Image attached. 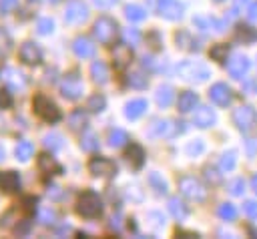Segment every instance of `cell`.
<instances>
[{
    "label": "cell",
    "mask_w": 257,
    "mask_h": 239,
    "mask_svg": "<svg viewBox=\"0 0 257 239\" xmlns=\"http://www.w3.org/2000/svg\"><path fill=\"white\" fill-rule=\"evenodd\" d=\"M32 108H34V112H36L42 121H46V123H56V121L60 118V110H58L56 102H54L50 96L42 94V92L32 98Z\"/></svg>",
    "instance_id": "obj_1"
},
{
    "label": "cell",
    "mask_w": 257,
    "mask_h": 239,
    "mask_svg": "<svg viewBox=\"0 0 257 239\" xmlns=\"http://www.w3.org/2000/svg\"><path fill=\"white\" fill-rule=\"evenodd\" d=\"M76 213L86 217V219H94L102 213V205H100V199L96 193L92 191H86L78 197V203H76Z\"/></svg>",
    "instance_id": "obj_2"
},
{
    "label": "cell",
    "mask_w": 257,
    "mask_h": 239,
    "mask_svg": "<svg viewBox=\"0 0 257 239\" xmlns=\"http://www.w3.org/2000/svg\"><path fill=\"white\" fill-rule=\"evenodd\" d=\"M114 30H116V24L106 16H102L94 22V34L100 42H110L114 36Z\"/></svg>",
    "instance_id": "obj_3"
},
{
    "label": "cell",
    "mask_w": 257,
    "mask_h": 239,
    "mask_svg": "<svg viewBox=\"0 0 257 239\" xmlns=\"http://www.w3.org/2000/svg\"><path fill=\"white\" fill-rule=\"evenodd\" d=\"M18 56H20V60H22L24 64H38V62L42 60L40 48H38L34 42H30V40H26V42L20 46Z\"/></svg>",
    "instance_id": "obj_4"
},
{
    "label": "cell",
    "mask_w": 257,
    "mask_h": 239,
    "mask_svg": "<svg viewBox=\"0 0 257 239\" xmlns=\"http://www.w3.org/2000/svg\"><path fill=\"white\" fill-rule=\"evenodd\" d=\"M60 90H62V94L66 98H78L82 94V82H80V78L76 74H70V76H66L62 80Z\"/></svg>",
    "instance_id": "obj_5"
},
{
    "label": "cell",
    "mask_w": 257,
    "mask_h": 239,
    "mask_svg": "<svg viewBox=\"0 0 257 239\" xmlns=\"http://www.w3.org/2000/svg\"><path fill=\"white\" fill-rule=\"evenodd\" d=\"M88 169H90L92 175H100V177H108V175H112V173L116 171L114 163L108 161V159H102V157L92 159V161L88 163Z\"/></svg>",
    "instance_id": "obj_6"
},
{
    "label": "cell",
    "mask_w": 257,
    "mask_h": 239,
    "mask_svg": "<svg viewBox=\"0 0 257 239\" xmlns=\"http://www.w3.org/2000/svg\"><path fill=\"white\" fill-rule=\"evenodd\" d=\"M86 6L84 4H80V2H72V4H68L66 6V12H64V20L68 22V24H78V22H82L84 18H86Z\"/></svg>",
    "instance_id": "obj_7"
},
{
    "label": "cell",
    "mask_w": 257,
    "mask_h": 239,
    "mask_svg": "<svg viewBox=\"0 0 257 239\" xmlns=\"http://www.w3.org/2000/svg\"><path fill=\"white\" fill-rule=\"evenodd\" d=\"M0 189L6 193L20 189V175L16 171H0Z\"/></svg>",
    "instance_id": "obj_8"
},
{
    "label": "cell",
    "mask_w": 257,
    "mask_h": 239,
    "mask_svg": "<svg viewBox=\"0 0 257 239\" xmlns=\"http://www.w3.org/2000/svg\"><path fill=\"white\" fill-rule=\"evenodd\" d=\"M72 50L76 56H82V58H88L94 54V44H90V40L86 38H76L74 44H72Z\"/></svg>",
    "instance_id": "obj_9"
},
{
    "label": "cell",
    "mask_w": 257,
    "mask_h": 239,
    "mask_svg": "<svg viewBox=\"0 0 257 239\" xmlns=\"http://www.w3.org/2000/svg\"><path fill=\"white\" fill-rule=\"evenodd\" d=\"M38 167H40V171H44V173H60L58 163H56L50 155H46V153H42V155L38 157Z\"/></svg>",
    "instance_id": "obj_10"
},
{
    "label": "cell",
    "mask_w": 257,
    "mask_h": 239,
    "mask_svg": "<svg viewBox=\"0 0 257 239\" xmlns=\"http://www.w3.org/2000/svg\"><path fill=\"white\" fill-rule=\"evenodd\" d=\"M4 80H6L12 88H24V76H22V72H18V70H14V68L4 70Z\"/></svg>",
    "instance_id": "obj_11"
},
{
    "label": "cell",
    "mask_w": 257,
    "mask_h": 239,
    "mask_svg": "<svg viewBox=\"0 0 257 239\" xmlns=\"http://www.w3.org/2000/svg\"><path fill=\"white\" fill-rule=\"evenodd\" d=\"M14 153H16V159H20V161H28V159L32 157V153H34V145H32L30 141H22V143L16 145Z\"/></svg>",
    "instance_id": "obj_12"
},
{
    "label": "cell",
    "mask_w": 257,
    "mask_h": 239,
    "mask_svg": "<svg viewBox=\"0 0 257 239\" xmlns=\"http://www.w3.org/2000/svg\"><path fill=\"white\" fill-rule=\"evenodd\" d=\"M84 123H86V114H84L82 110H74V112L68 116V125H70L72 131H78L80 127H84Z\"/></svg>",
    "instance_id": "obj_13"
},
{
    "label": "cell",
    "mask_w": 257,
    "mask_h": 239,
    "mask_svg": "<svg viewBox=\"0 0 257 239\" xmlns=\"http://www.w3.org/2000/svg\"><path fill=\"white\" fill-rule=\"evenodd\" d=\"M145 106H147L145 100H133V102H128L126 104V116L128 118H137L145 110Z\"/></svg>",
    "instance_id": "obj_14"
},
{
    "label": "cell",
    "mask_w": 257,
    "mask_h": 239,
    "mask_svg": "<svg viewBox=\"0 0 257 239\" xmlns=\"http://www.w3.org/2000/svg\"><path fill=\"white\" fill-rule=\"evenodd\" d=\"M161 10H163L165 16H171V18L181 14V6H177L173 0H163L161 2Z\"/></svg>",
    "instance_id": "obj_15"
},
{
    "label": "cell",
    "mask_w": 257,
    "mask_h": 239,
    "mask_svg": "<svg viewBox=\"0 0 257 239\" xmlns=\"http://www.w3.org/2000/svg\"><path fill=\"white\" fill-rule=\"evenodd\" d=\"M44 145L50 149V151H58L62 147V137L58 133H50L44 137Z\"/></svg>",
    "instance_id": "obj_16"
},
{
    "label": "cell",
    "mask_w": 257,
    "mask_h": 239,
    "mask_svg": "<svg viewBox=\"0 0 257 239\" xmlns=\"http://www.w3.org/2000/svg\"><path fill=\"white\" fill-rule=\"evenodd\" d=\"M126 157H128V161H133L135 167H141V163H143V151H141V147L133 145V147L126 151Z\"/></svg>",
    "instance_id": "obj_17"
},
{
    "label": "cell",
    "mask_w": 257,
    "mask_h": 239,
    "mask_svg": "<svg viewBox=\"0 0 257 239\" xmlns=\"http://www.w3.org/2000/svg\"><path fill=\"white\" fill-rule=\"evenodd\" d=\"M90 70H92V76H94L96 82H104L106 80V68H104L102 62H94Z\"/></svg>",
    "instance_id": "obj_18"
},
{
    "label": "cell",
    "mask_w": 257,
    "mask_h": 239,
    "mask_svg": "<svg viewBox=\"0 0 257 239\" xmlns=\"http://www.w3.org/2000/svg\"><path fill=\"white\" fill-rule=\"evenodd\" d=\"M10 46H12V40H10L8 32H6L4 28H0V56L6 54V52L10 50Z\"/></svg>",
    "instance_id": "obj_19"
},
{
    "label": "cell",
    "mask_w": 257,
    "mask_h": 239,
    "mask_svg": "<svg viewBox=\"0 0 257 239\" xmlns=\"http://www.w3.org/2000/svg\"><path fill=\"white\" fill-rule=\"evenodd\" d=\"M36 28H38L40 34H50L52 28H54V22H52L50 18H40L38 24H36Z\"/></svg>",
    "instance_id": "obj_20"
},
{
    "label": "cell",
    "mask_w": 257,
    "mask_h": 239,
    "mask_svg": "<svg viewBox=\"0 0 257 239\" xmlns=\"http://www.w3.org/2000/svg\"><path fill=\"white\" fill-rule=\"evenodd\" d=\"M86 106H88L90 110H94V112H96V110H102V108H104V98H102L100 94H94V96L88 98V104H86Z\"/></svg>",
    "instance_id": "obj_21"
},
{
    "label": "cell",
    "mask_w": 257,
    "mask_h": 239,
    "mask_svg": "<svg viewBox=\"0 0 257 239\" xmlns=\"http://www.w3.org/2000/svg\"><path fill=\"white\" fill-rule=\"evenodd\" d=\"M193 102H195V96H193L191 92H185V94L179 98V106H181V110H189Z\"/></svg>",
    "instance_id": "obj_22"
},
{
    "label": "cell",
    "mask_w": 257,
    "mask_h": 239,
    "mask_svg": "<svg viewBox=\"0 0 257 239\" xmlns=\"http://www.w3.org/2000/svg\"><path fill=\"white\" fill-rule=\"evenodd\" d=\"M38 219H40L42 223H46V225H48V223H52L54 213L50 211V207H42V209H40V213H38Z\"/></svg>",
    "instance_id": "obj_23"
},
{
    "label": "cell",
    "mask_w": 257,
    "mask_h": 239,
    "mask_svg": "<svg viewBox=\"0 0 257 239\" xmlns=\"http://www.w3.org/2000/svg\"><path fill=\"white\" fill-rule=\"evenodd\" d=\"M126 16H128L131 20H141V18L145 16V12H143L139 6H128V8H126Z\"/></svg>",
    "instance_id": "obj_24"
},
{
    "label": "cell",
    "mask_w": 257,
    "mask_h": 239,
    "mask_svg": "<svg viewBox=\"0 0 257 239\" xmlns=\"http://www.w3.org/2000/svg\"><path fill=\"white\" fill-rule=\"evenodd\" d=\"M126 137H124V133L122 131H112L110 133V145L112 147H118V145H122V141H124Z\"/></svg>",
    "instance_id": "obj_25"
},
{
    "label": "cell",
    "mask_w": 257,
    "mask_h": 239,
    "mask_svg": "<svg viewBox=\"0 0 257 239\" xmlns=\"http://www.w3.org/2000/svg\"><path fill=\"white\" fill-rule=\"evenodd\" d=\"M12 104V94L8 90H0V108H8Z\"/></svg>",
    "instance_id": "obj_26"
},
{
    "label": "cell",
    "mask_w": 257,
    "mask_h": 239,
    "mask_svg": "<svg viewBox=\"0 0 257 239\" xmlns=\"http://www.w3.org/2000/svg\"><path fill=\"white\" fill-rule=\"evenodd\" d=\"M18 6V0H0V10L2 12H12Z\"/></svg>",
    "instance_id": "obj_27"
},
{
    "label": "cell",
    "mask_w": 257,
    "mask_h": 239,
    "mask_svg": "<svg viewBox=\"0 0 257 239\" xmlns=\"http://www.w3.org/2000/svg\"><path fill=\"white\" fill-rule=\"evenodd\" d=\"M94 147H96V141H94V137H92V135H86V137L82 139V149L90 151V149H94Z\"/></svg>",
    "instance_id": "obj_28"
},
{
    "label": "cell",
    "mask_w": 257,
    "mask_h": 239,
    "mask_svg": "<svg viewBox=\"0 0 257 239\" xmlns=\"http://www.w3.org/2000/svg\"><path fill=\"white\" fill-rule=\"evenodd\" d=\"M169 100H171V90H169V88H163V90L159 92V102H161V104H169Z\"/></svg>",
    "instance_id": "obj_29"
},
{
    "label": "cell",
    "mask_w": 257,
    "mask_h": 239,
    "mask_svg": "<svg viewBox=\"0 0 257 239\" xmlns=\"http://www.w3.org/2000/svg\"><path fill=\"white\" fill-rule=\"evenodd\" d=\"M22 205H24L28 211H34V207H36V197H26V199L22 201Z\"/></svg>",
    "instance_id": "obj_30"
},
{
    "label": "cell",
    "mask_w": 257,
    "mask_h": 239,
    "mask_svg": "<svg viewBox=\"0 0 257 239\" xmlns=\"http://www.w3.org/2000/svg\"><path fill=\"white\" fill-rule=\"evenodd\" d=\"M131 84H135V86H145V78H141V74H133V76H131Z\"/></svg>",
    "instance_id": "obj_31"
},
{
    "label": "cell",
    "mask_w": 257,
    "mask_h": 239,
    "mask_svg": "<svg viewBox=\"0 0 257 239\" xmlns=\"http://www.w3.org/2000/svg\"><path fill=\"white\" fill-rule=\"evenodd\" d=\"M112 2H114V0H94V4L100 6V8H108Z\"/></svg>",
    "instance_id": "obj_32"
},
{
    "label": "cell",
    "mask_w": 257,
    "mask_h": 239,
    "mask_svg": "<svg viewBox=\"0 0 257 239\" xmlns=\"http://www.w3.org/2000/svg\"><path fill=\"white\" fill-rule=\"evenodd\" d=\"M126 38H128V40H133V42H137V38H139V36H137V32H126Z\"/></svg>",
    "instance_id": "obj_33"
},
{
    "label": "cell",
    "mask_w": 257,
    "mask_h": 239,
    "mask_svg": "<svg viewBox=\"0 0 257 239\" xmlns=\"http://www.w3.org/2000/svg\"><path fill=\"white\" fill-rule=\"evenodd\" d=\"M4 159V149H2V145H0V161Z\"/></svg>",
    "instance_id": "obj_34"
},
{
    "label": "cell",
    "mask_w": 257,
    "mask_h": 239,
    "mask_svg": "<svg viewBox=\"0 0 257 239\" xmlns=\"http://www.w3.org/2000/svg\"><path fill=\"white\" fill-rule=\"evenodd\" d=\"M48 2H58V0H48Z\"/></svg>",
    "instance_id": "obj_35"
},
{
    "label": "cell",
    "mask_w": 257,
    "mask_h": 239,
    "mask_svg": "<svg viewBox=\"0 0 257 239\" xmlns=\"http://www.w3.org/2000/svg\"><path fill=\"white\" fill-rule=\"evenodd\" d=\"M28 2H38V0H28Z\"/></svg>",
    "instance_id": "obj_36"
}]
</instances>
